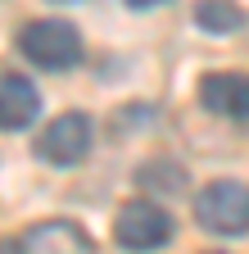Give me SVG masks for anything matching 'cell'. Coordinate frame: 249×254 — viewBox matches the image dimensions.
I'll return each instance as SVG.
<instances>
[{"instance_id": "obj_4", "label": "cell", "mask_w": 249, "mask_h": 254, "mask_svg": "<svg viewBox=\"0 0 249 254\" xmlns=\"http://www.w3.org/2000/svg\"><path fill=\"white\" fill-rule=\"evenodd\" d=\"M86 154H91V118L77 114V109L59 114L37 136V159H46V164H54V168H73Z\"/></svg>"}, {"instance_id": "obj_10", "label": "cell", "mask_w": 249, "mask_h": 254, "mask_svg": "<svg viewBox=\"0 0 249 254\" xmlns=\"http://www.w3.org/2000/svg\"><path fill=\"white\" fill-rule=\"evenodd\" d=\"M208 254H222V250H208Z\"/></svg>"}, {"instance_id": "obj_8", "label": "cell", "mask_w": 249, "mask_h": 254, "mask_svg": "<svg viewBox=\"0 0 249 254\" xmlns=\"http://www.w3.org/2000/svg\"><path fill=\"white\" fill-rule=\"evenodd\" d=\"M136 182L149 186V190H168V195H177V190L186 186V168L172 164V159H149V164L136 173Z\"/></svg>"}, {"instance_id": "obj_6", "label": "cell", "mask_w": 249, "mask_h": 254, "mask_svg": "<svg viewBox=\"0 0 249 254\" xmlns=\"http://www.w3.org/2000/svg\"><path fill=\"white\" fill-rule=\"evenodd\" d=\"M195 95L208 114L249 123V73H204Z\"/></svg>"}, {"instance_id": "obj_9", "label": "cell", "mask_w": 249, "mask_h": 254, "mask_svg": "<svg viewBox=\"0 0 249 254\" xmlns=\"http://www.w3.org/2000/svg\"><path fill=\"white\" fill-rule=\"evenodd\" d=\"M195 23L204 32H236L245 23V14L236 5H222V0H208V5H195Z\"/></svg>"}, {"instance_id": "obj_1", "label": "cell", "mask_w": 249, "mask_h": 254, "mask_svg": "<svg viewBox=\"0 0 249 254\" xmlns=\"http://www.w3.org/2000/svg\"><path fill=\"white\" fill-rule=\"evenodd\" d=\"M18 50L46 73H68L82 64V32L68 18H32L18 27Z\"/></svg>"}, {"instance_id": "obj_7", "label": "cell", "mask_w": 249, "mask_h": 254, "mask_svg": "<svg viewBox=\"0 0 249 254\" xmlns=\"http://www.w3.org/2000/svg\"><path fill=\"white\" fill-rule=\"evenodd\" d=\"M41 114V95L32 86V77L23 73H5L0 77V123H5V132H23V127H32Z\"/></svg>"}, {"instance_id": "obj_2", "label": "cell", "mask_w": 249, "mask_h": 254, "mask_svg": "<svg viewBox=\"0 0 249 254\" xmlns=\"http://www.w3.org/2000/svg\"><path fill=\"white\" fill-rule=\"evenodd\" d=\"M195 222L213 236H245L249 232V182L217 177L195 195Z\"/></svg>"}, {"instance_id": "obj_5", "label": "cell", "mask_w": 249, "mask_h": 254, "mask_svg": "<svg viewBox=\"0 0 249 254\" xmlns=\"http://www.w3.org/2000/svg\"><path fill=\"white\" fill-rule=\"evenodd\" d=\"M14 245H18V254H96V241H91L73 218L32 222Z\"/></svg>"}, {"instance_id": "obj_3", "label": "cell", "mask_w": 249, "mask_h": 254, "mask_svg": "<svg viewBox=\"0 0 249 254\" xmlns=\"http://www.w3.org/2000/svg\"><path fill=\"white\" fill-rule=\"evenodd\" d=\"M113 241L132 254H145V250H159L172 241V213L159 209L154 200H127L118 213H113Z\"/></svg>"}]
</instances>
